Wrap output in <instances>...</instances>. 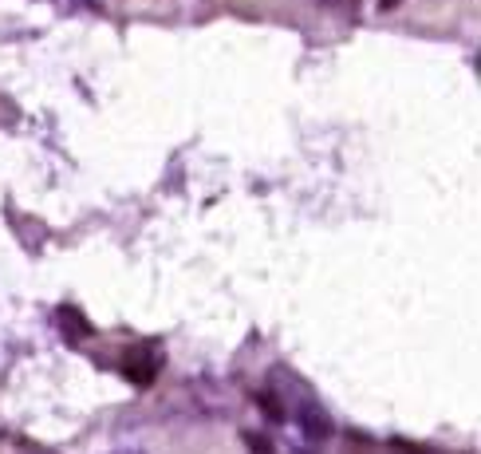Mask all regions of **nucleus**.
Instances as JSON below:
<instances>
[{
  "instance_id": "nucleus-3",
  "label": "nucleus",
  "mask_w": 481,
  "mask_h": 454,
  "mask_svg": "<svg viewBox=\"0 0 481 454\" xmlns=\"http://www.w3.org/2000/svg\"><path fill=\"white\" fill-rule=\"evenodd\" d=\"M56 324L63 328V336H68V340H87V336H91L87 316L76 312V308H60V312H56Z\"/></svg>"
},
{
  "instance_id": "nucleus-2",
  "label": "nucleus",
  "mask_w": 481,
  "mask_h": 454,
  "mask_svg": "<svg viewBox=\"0 0 481 454\" xmlns=\"http://www.w3.org/2000/svg\"><path fill=\"white\" fill-rule=\"evenodd\" d=\"M296 423H301V431H304L308 442H328V439H332V419H328V411H324L320 403H312V399H304V403H301V411H296Z\"/></svg>"
},
{
  "instance_id": "nucleus-4",
  "label": "nucleus",
  "mask_w": 481,
  "mask_h": 454,
  "mask_svg": "<svg viewBox=\"0 0 481 454\" xmlns=\"http://www.w3.org/2000/svg\"><path fill=\"white\" fill-rule=\"evenodd\" d=\"M257 403H261V411H269V419H277V423H285V407H280V399L277 395H261L257 399Z\"/></svg>"
},
{
  "instance_id": "nucleus-6",
  "label": "nucleus",
  "mask_w": 481,
  "mask_h": 454,
  "mask_svg": "<svg viewBox=\"0 0 481 454\" xmlns=\"http://www.w3.org/2000/svg\"><path fill=\"white\" fill-rule=\"evenodd\" d=\"M398 454H430V450H414V447H398Z\"/></svg>"
},
{
  "instance_id": "nucleus-8",
  "label": "nucleus",
  "mask_w": 481,
  "mask_h": 454,
  "mask_svg": "<svg viewBox=\"0 0 481 454\" xmlns=\"http://www.w3.org/2000/svg\"><path fill=\"white\" fill-rule=\"evenodd\" d=\"M320 4H335V0H320Z\"/></svg>"
},
{
  "instance_id": "nucleus-5",
  "label": "nucleus",
  "mask_w": 481,
  "mask_h": 454,
  "mask_svg": "<svg viewBox=\"0 0 481 454\" xmlns=\"http://www.w3.org/2000/svg\"><path fill=\"white\" fill-rule=\"evenodd\" d=\"M245 442H249V450H253V454H277V450H272V442H269V439H261V434H253V431L245 434Z\"/></svg>"
},
{
  "instance_id": "nucleus-7",
  "label": "nucleus",
  "mask_w": 481,
  "mask_h": 454,
  "mask_svg": "<svg viewBox=\"0 0 481 454\" xmlns=\"http://www.w3.org/2000/svg\"><path fill=\"white\" fill-rule=\"evenodd\" d=\"M28 454H56V450H28Z\"/></svg>"
},
{
  "instance_id": "nucleus-1",
  "label": "nucleus",
  "mask_w": 481,
  "mask_h": 454,
  "mask_svg": "<svg viewBox=\"0 0 481 454\" xmlns=\"http://www.w3.org/2000/svg\"><path fill=\"white\" fill-rule=\"evenodd\" d=\"M158 368H162V356L150 344H134V348L123 352V376L131 379V384L150 387L154 379H158Z\"/></svg>"
}]
</instances>
